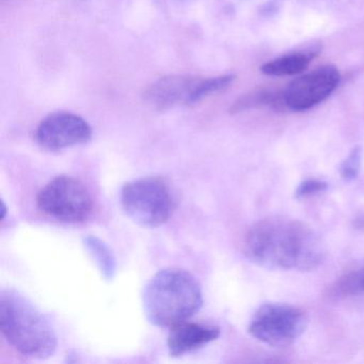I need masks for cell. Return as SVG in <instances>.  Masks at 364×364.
<instances>
[{"label":"cell","instance_id":"6da1fadb","mask_svg":"<svg viewBox=\"0 0 364 364\" xmlns=\"http://www.w3.org/2000/svg\"><path fill=\"white\" fill-rule=\"evenodd\" d=\"M244 252L261 267L300 272L318 267L325 257L314 230L301 221L281 217L255 223L245 236Z\"/></svg>","mask_w":364,"mask_h":364},{"label":"cell","instance_id":"7a4b0ae2","mask_svg":"<svg viewBox=\"0 0 364 364\" xmlns=\"http://www.w3.org/2000/svg\"><path fill=\"white\" fill-rule=\"evenodd\" d=\"M144 313L157 327H173L188 321L203 304L197 279L180 268H166L152 277L144 289Z\"/></svg>","mask_w":364,"mask_h":364},{"label":"cell","instance_id":"3957f363","mask_svg":"<svg viewBox=\"0 0 364 364\" xmlns=\"http://www.w3.org/2000/svg\"><path fill=\"white\" fill-rule=\"evenodd\" d=\"M0 328L9 344L25 357L46 359L56 351L58 341L52 323L18 291H1Z\"/></svg>","mask_w":364,"mask_h":364},{"label":"cell","instance_id":"277c9868","mask_svg":"<svg viewBox=\"0 0 364 364\" xmlns=\"http://www.w3.org/2000/svg\"><path fill=\"white\" fill-rule=\"evenodd\" d=\"M121 206L138 225L157 228L169 220L174 202L167 183L150 176L131 181L122 187Z\"/></svg>","mask_w":364,"mask_h":364},{"label":"cell","instance_id":"5b68a950","mask_svg":"<svg viewBox=\"0 0 364 364\" xmlns=\"http://www.w3.org/2000/svg\"><path fill=\"white\" fill-rule=\"evenodd\" d=\"M37 205L46 216L65 223H82L92 212V198L78 178L59 176L38 193Z\"/></svg>","mask_w":364,"mask_h":364},{"label":"cell","instance_id":"8992f818","mask_svg":"<svg viewBox=\"0 0 364 364\" xmlns=\"http://www.w3.org/2000/svg\"><path fill=\"white\" fill-rule=\"evenodd\" d=\"M306 326L308 317L301 309L291 304L268 302L255 311L248 332L268 346L287 347L301 336Z\"/></svg>","mask_w":364,"mask_h":364},{"label":"cell","instance_id":"52a82bcc","mask_svg":"<svg viewBox=\"0 0 364 364\" xmlns=\"http://www.w3.org/2000/svg\"><path fill=\"white\" fill-rule=\"evenodd\" d=\"M340 80V72L331 65H323L299 76L283 92L285 107L294 112L311 109L332 95Z\"/></svg>","mask_w":364,"mask_h":364},{"label":"cell","instance_id":"ba28073f","mask_svg":"<svg viewBox=\"0 0 364 364\" xmlns=\"http://www.w3.org/2000/svg\"><path fill=\"white\" fill-rule=\"evenodd\" d=\"M91 138L90 124L73 112H53L40 122L36 131L38 144L50 152H59L87 144Z\"/></svg>","mask_w":364,"mask_h":364},{"label":"cell","instance_id":"9c48e42d","mask_svg":"<svg viewBox=\"0 0 364 364\" xmlns=\"http://www.w3.org/2000/svg\"><path fill=\"white\" fill-rule=\"evenodd\" d=\"M203 78L193 75L164 76L146 88L144 97L159 110L198 104V91Z\"/></svg>","mask_w":364,"mask_h":364},{"label":"cell","instance_id":"30bf717a","mask_svg":"<svg viewBox=\"0 0 364 364\" xmlns=\"http://www.w3.org/2000/svg\"><path fill=\"white\" fill-rule=\"evenodd\" d=\"M219 336L220 328L217 326L183 321L172 327L168 336V349L172 357H182L214 342Z\"/></svg>","mask_w":364,"mask_h":364},{"label":"cell","instance_id":"8fae6325","mask_svg":"<svg viewBox=\"0 0 364 364\" xmlns=\"http://www.w3.org/2000/svg\"><path fill=\"white\" fill-rule=\"evenodd\" d=\"M316 53V50L289 53L265 63L261 68V71L265 75L277 77L299 75L308 69L311 60L314 58Z\"/></svg>","mask_w":364,"mask_h":364},{"label":"cell","instance_id":"7c38bea8","mask_svg":"<svg viewBox=\"0 0 364 364\" xmlns=\"http://www.w3.org/2000/svg\"><path fill=\"white\" fill-rule=\"evenodd\" d=\"M84 244L102 276L106 280H112L117 274V259L112 249L97 236H86Z\"/></svg>","mask_w":364,"mask_h":364},{"label":"cell","instance_id":"4fadbf2b","mask_svg":"<svg viewBox=\"0 0 364 364\" xmlns=\"http://www.w3.org/2000/svg\"><path fill=\"white\" fill-rule=\"evenodd\" d=\"M263 105L276 106V107L284 105L283 92L274 93L272 91L266 90L253 91V92L240 97L232 106L231 112L236 114V112H244V110Z\"/></svg>","mask_w":364,"mask_h":364},{"label":"cell","instance_id":"5bb4252c","mask_svg":"<svg viewBox=\"0 0 364 364\" xmlns=\"http://www.w3.org/2000/svg\"><path fill=\"white\" fill-rule=\"evenodd\" d=\"M331 294L338 298L364 296V267L341 277L332 287Z\"/></svg>","mask_w":364,"mask_h":364},{"label":"cell","instance_id":"9a60e30c","mask_svg":"<svg viewBox=\"0 0 364 364\" xmlns=\"http://www.w3.org/2000/svg\"><path fill=\"white\" fill-rule=\"evenodd\" d=\"M362 151L360 146H355L350 151L340 167V174L343 180L351 182L359 176L361 169Z\"/></svg>","mask_w":364,"mask_h":364},{"label":"cell","instance_id":"2e32d148","mask_svg":"<svg viewBox=\"0 0 364 364\" xmlns=\"http://www.w3.org/2000/svg\"><path fill=\"white\" fill-rule=\"evenodd\" d=\"M328 188V184L323 181L317 178H309L300 183L299 186L296 189V198H306L310 196L317 195L323 193Z\"/></svg>","mask_w":364,"mask_h":364},{"label":"cell","instance_id":"e0dca14e","mask_svg":"<svg viewBox=\"0 0 364 364\" xmlns=\"http://www.w3.org/2000/svg\"><path fill=\"white\" fill-rule=\"evenodd\" d=\"M355 227L358 229L364 230V216H362L361 218L357 219V223H355Z\"/></svg>","mask_w":364,"mask_h":364},{"label":"cell","instance_id":"ac0fdd59","mask_svg":"<svg viewBox=\"0 0 364 364\" xmlns=\"http://www.w3.org/2000/svg\"><path fill=\"white\" fill-rule=\"evenodd\" d=\"M183 1H187V0H183Z\"/></svg>","mask_w":364,"mask_h":364}]
</instances>
